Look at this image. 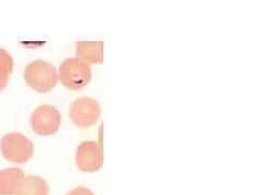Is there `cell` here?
Wrapping results in <instances>:
<instances>
[{"mask_svg": "<svg viewBox=\"0 0 261 195\" xmlns=\"http://www.w3.org/2000/svg\"><path fill=\"white\" fill-rule=\"evenodd\" d=\"M3 156L13 164H23L32 158L34 144L20 133H10L3 137L0 142Z\"/></svg>", "mask_w": 261, "mask_h": 195, "instance_id": "3957f363", "label": "cell"}, {"mask_svg": "<svg viewBox=\"0 0 261 195\" xmlns=\"http://www.w3.org/2000/svg\"><path fill=\"white\" fill-rule=\"evenodd\" d=\"M49 184L44 178L36 175L24 177L14 195H48Z\"/></svg>", "mask_w": 261, "mask_h": 195, "instance_id": "9c48e42d", "label": "cell"}, {"mask_svg": "<svg viewBox=\"0 0 261 195\" xmlns=\"http://www.w3.org/2000/svg\"><path fill=\"white\" fill-rule=\"evenodd\" d=\"M13 71V58L6 49L0 48V91L8 85Z\"/></svg>", "mask_w": 261, "mask_h": 195, "instance_id": "30bf717a", "label": "cell"}, {"mask_svg": "<svg viewBox=\"0 0 261 195\" xmlns=\"http://www.w3.org/2000/svg\"><path fill=\"white\" fill-rule=\"evenodd\" d=\"M102 151L97 141L87 140L80 143L75 153L76 166L82 172L95 173L102 167Z\"/></svg>", "mask_w": 261, "mask_h": 195, "instance_id": "8992f818", "label": "cell"}, {"mask_svg": "<svg viewBox=\"0 0 261 195\" xmlns=\"http://www.w3.org/2000/svg\"><path fill=\"white\" fill-rule=\"evenodd\" d=\"M58 78L61 84L70 90H81L92 79L91 67L76 58L65 59L59 67Z\"/></svg>", "mask_w": 261, "mask_h": 195, "instance_id": "7a4b0ae2", "label": "cell"}, {"mask_svg": "<svg viewBox=\"0 0 261 195\" xmlns=\"http://www.w3.org/2000/svg\"><path fill=\"white\" fill-rule=\"evenodd\" d=\"M77 58L85 63L98 64L102 62V42H95V40H83L77 42L75 45Z\"/></svg>", "mask_w": 261, "mask_h": 195, "instance_id": "ba28073f", "label": "cell"}, {"mask_svg": "<svg viewBox=\"0 0 261 195\" xmlns=\"http://www.w3.org/2000/svg\"><path fill=\"white\" fill-rule=\"evenodd\" d=\"M25 83L40 93H46L58 84V71L55 65L45 60L32 61L24 69Z\"/></svg>", "mask_w": 261, "mask_h": 195, "instance_id": "6da1fadb", "label": "cell"}, {"mask_svg": "<svg viewBox=\"0 0 261 195\" xmlns=\"http://www.w3.org/2000/svg\"><path fill=\"white\" fill-rule=\"evenodd\" d=\"M24 177L25 174L18 167L0 170V195H14Z\"/></svg>", "mask_w": 261, "mask_h": 195, "instance_id": "52a82bcc", "label": "cell"}, {"mask_svg": "<svg viewBox=\"0 0 261 195\" xmlns=\"http://www.w3.org/2000/svg\"><path fill=\"white\" fill-rule=\"evenodd\" d=\"M65 195H95V193L86 186H77V188L69 191Z\"/></svg>", "mask_w": 261, "mask_h": 195, "instance_id": "8fae6325", "label": "cell"}, {"mask_svg": "<svg viewBox=\"0 0 261 195\" xmlns=\"http://www.w3.org/2000/svg\"><path fill=\"white\" fill-rule=\"evenodd\" d=\"M100 114V105L93 98L82 96L70 105V118L81 128L94 126L99 119Z\"/></svg>", "mask_w": 261, "mask_h": 195, "instance_id": "5b68a950", "label": "cell"}, {"mask_svg": "<svg viewBox=\"0 0 261 195\" xmlns=\"http://www.w3.org/2000/svg\"><path fill=\"white\" fill-rule=\"evenodd\" d=\"M61 120L58 109L50 104H42L33 111L30 124L33 132L38 136H50L58 132Z\"/></svg>", "mask_w": 261, "mask_h": 195, "instance_id": "277c9868", "label": "cell"}]
</instances>
